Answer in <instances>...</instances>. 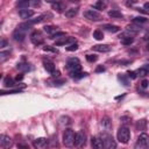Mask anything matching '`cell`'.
Segmentation results:
<instances>
[{
    "instance_id": "60d3db41",
    "label": "cell",
    "mask_w": 149,
    "mask_h": 149,
    "mask_svg": "<svg viewBox=\"0 0 149 149\" xmlns=\"http://www.w3.org/2000/svg\"><path fill=\"white\" fill-rule=\"evenodd\" d=\"M43 50H44V51H52V52H57V50H56V49L50 48V47H48V45H47V47H44V48H43Z\"/></svg>"
},
{
    "instance_id": "7dc6e473",
    "label": "cell",
    "mask_w": 149,
    "mask_h": 149,
    "mask_svg": "<svg viewBox=\"0 0 149 149\" xmlns=\"http://www.w3.org/2000/svg\"><path fill=\"white\" fill-rule=\"evenodd\" d=\"M21 79H22V76H17L16 77V80H21Z\"/></svg>"
},
{
    "instance_id": "cb8c5ba5",
    "label": "cell",
    "mask_w": 149,
    "mask_h": 149,
    "mask_svg": "<svg viewBox=\"0 0 149 149\" xmlns=\"http://www.w3.org/2000/svg\"><path fill=\"white\" fill-rule=\"evenodd\" d=\"M108 15H109L111 17H114V19H120V17H122V16H123V15H122V13H121V12H119V10H116V9L111 10V12L108 13Z\"/></svg>"
},
{
    "instance_id": "d4e9b609",
    "label": "cell",
    "mask_w": 149,
    "mask_h": 149,
    "mask_svg": "<svg viewBox=\"0 0 149 149\" xmlns=\"http://www.w3.org/2000/svg\"><path fill=\"white\" fill-rule=\"evenodd\" d=\"M93 37H94L95 40H98V41L102 40V38H104V34H102V30H100V29H97V30H94V31H93Z\"/></svg>"
},
{
    "instance_id": "2e32d148",
    "label": "cell",
    "mask_w": 149,
    "mask_h": 149,
    "mask_svg": "<svg viewBox=\"0 0 149 149\" xmlns=\"http://www.w3.org/2000/svg\"><path fill=\"white\" fill-rule=\"evenodd\" d=\"M101 28H102L104 30L108 31V33H118V31L120 30V28H119L118 26H115V24H104Z\"/></svg>"
},
{
    "instance_id": "74e56055",
    "label": "cell",
    "mask_w": 149,
    "mask_h": 149,
    "mask_svg": "<svg viewBox=\"0 0 149 149\" xmlns=\"http://www.w3.org/2000/svg\"><path fill=\"white\" fill-rule=\"evenodd\" d=\"M86 76H87L86 72H79V73H77L73 78H74V79H78V78H83V77H86Z\"/></svg>"
},
{
    "instance_id": "d6a6232c",
    "label": "cell",
    "mask_w": 149,
    "mask_h": 149,
    "mask_svg": "<svg viewBox=\"0 0 149 149\" xmlns=\"http://www.w3.org/2000/svg\"><path fill=\"white\" fill-rule=\"evenodd\" d=\"M21 90H8V91H1V94H13V93H20Z\"/></svg>"
},
{
    "instance_id": "ab89813d",
    "label": "cell",
    "mask_w": 149,
    "mask_h": 149,
    "mask_svg": "<svg viewBox=\"0 0 149 149\" xmlns=\"http://www.w3.org/2000/svg\"><path fill=\"white\" fill-rule=\"evenodd\" d=\"M17 149H29V147L24 143H17Z\"/></svg>"
},
{
    "instance_id": "d590c367",
    "label": "cell",
    "mask_w": 149,
    "mask_h": 149,
    "mask_svg": "<svg viewBox=\"0 0 149 149\" xmlns=\"http://www.w3.org/2000/svg\"><path fill=\"white\" fill-rule=\"evenodd\" d=\"M61 36H64V37H65V33H64V31H58V33L54 34L51 37H52V38H59Z\"/></svg>"
},
{
    "instance_id": "603a6c76",
    "label": "cell",
    "mask_w": 149,
    "mask_h": 149,
    "mask_svg": "<svg viewBox=\"0 0 149 149\" xmlns=\"http://www.w3.org/2000/svg\"><path fill=\"white\" fill-rule=\"evenodd\" d=\"M77 13H78V8L74 7V8H70V9H68V10L65 12V15H66L68 17H73Z\"/></svg>"
},
{
    "instance_id": "e575fe53",
    "label": "cell",
    "mask_w": 149,
    "mask_h": 149,
    "mask_svg": "<svg viewBox=\"0 0 149 149\" xmlns=\"http://www.w3.org/2000/svg\"><path fill=\"white\" fill-rule=\"evenodd\" d=\"M86 59H87L88 62H95V61L98 59V57H97L95 55H86Z\"/></svg>"
},
{
    "instance_id": "f546056e",
    "label": "cell",
    "mask_w": 149,
    "mask_h": 149,
    "mask_svg": "<svg viewBox=\"0 0 149 149\" xmlns=\"http://www.w3.org/2000/svg\"><path fill=\"white\" fill-rule=\"evenodd\" d=\"M136 74L140 76V77H144V76L148 74V71H147L146 68H141V69H139V70L136 71Z\"/></svg>"
},
{
    "instance_id": "7402d4cb",
    "label": "cell",
    "mask_w": 149,
    "mask_h": 149,
    "mask_svg": "<svg viewBox=\"0 0 149 149\" xmlns=\"http://www.w3.org/2000/svg\"><path fill=\"white\" fill-rule=\"evenodd\" d=\"M146 126H147V121H146L144 119L139 120V121L136 122V128H137L139 130H144V129H146Z\"/></svg>"
},
{
    "instance_id": "484cf974",
    "label": "cell",
    "mask_w": 149,
    "mask_h": 149,
    "mask_svg": "<svg viewBox=\"0 0 149 149\" xmlns=\"http://www.w3.org/2000/svg\"><path fill=\"white\" fill-rule=\"evenodd\" d=\"M44 31L45 33H48V34H56L57 33V27H55V26H45L44 27Z\"/></svg>"
},
{
    "instance_id": "3957f363",
    "label": "cell",
    "mask_w": 149,
    "mask_h": 149,
    "mask_svg": "<svg viewBox=\"0 0 149 149\" xmlns=\"http://www.w3.org/2000/svg\"><path fill=\"white\" fill-rule=\"evenodd\" d=\"M74 139H76V134H74V132L72 129L68 128V129L64 130V134H63V143L66 147L71 148L74 144Z\"/></svg>"
},
{
    "instance_id": "836d02e7",
    "label": "cell",
    "mask_w": 149,
    "mask_h": 149,
    "mask_svg": "<svg viewBox=\"0 0 149 149\" xmlns=\"http://www.w3.org/2000/svg\"><path fill=\"white\" fill-rule=\"evenodd\" d=\"M78 49V44L77 43H73V44H70L69 47H66V50L68 51H74Z\"/></svg>"
},
{
    "instance_id": "7bdbcfd3",
    "label": "cell",
    "mask_w": 149,
    "mask_h": 149,
    "mask_svg": "<svg viewBox=\"0 0 149 149\" xmlns=\"http://www.w3.org/2000/svg\"><path fill=\"white\" fill-rule=\"evenodd\" d=\"M6 45H7V41H6L5 38H2V40H1V42H0V47H1V48H3V47H6Z\"/></svg>"
},
{
    "instance_id": "1f68e13d",
    "label": "cell",
    "mask_w": 149,
    "mask_h": 149,
    "mask_svg": "<svg viewBox=\"0 0 149 149\" xmlns=\"http://www.w3.org/2000/svg\"><path fill=\"white\" fill-rule=\"evenodd\" d=\"M101 121H102V122H101V123H102V126H105L107 129L111 127V122H109V119H108L107 116H105V118H104Z\"/></svg>"
},
{
    "instance_id": "9a60e30c",
    "label": "cell",
    "mask_w": 149,
    "mask_h": 149,
    "mask_svg": "<svg viewBox=\"0 0 149 149\" xmlns=\"http://www.w3.org/2000/svg\"><path fill=\"white\" fill-rule=\"evenodd\" d=\"M19 15H20V17L21 19H29L30 16H33L34 15V10H31V9H20L19 10Z\"/></svg>"
},
{
    "instance_id": "52a82bcc",
    "label": "cell",
    "mask_w": 149,
    "mask_h": 149,
    "mask_svg": "<svg viewBox=\"0 0 149 149\" xmlns=\"http://www.w3.org/2000/svg\"><path fill=\"white\" fill-rule=\"evenodd\" d=\"M30 41L35 44V45H40L43 43V36H42V33L38 31V30H35L30 34Z\"/></svg>"
},
{
    "instance_id": "f35d334b",
    "label": "cell",
    "mask_w": 149,
    "mask_h": 149,
    "mask_svg": "<svg viewBox=\"0 0 149 149\" xmlns=\"http://www.w3.org/2000/svg\"><path fill=\"white\" fill-rule=\"evenodd\" d=\"M127 73H128V77H130L132 79H135V78L137 77V74H136V72H134V71H128Z\"/></svg>"
},
{
    "instance_id": "8fae6325",
    "label": "cell",
    "mask_w": 149,
    "mask_h": 149,
    "mask_svg": "<svg viewBox=\"0 0 149 149\" xmlns=\"http://www.w3.org/2000/svg\"><path fill=\"white\" fill-rule=\"evenodd\" d=\"M91 146H92L93 149H104L102 140H101V137H98V136L92 137V140H91Z\"/></svg>"
},
{
    "instance_id": "c3c4849f",
    "label": "cell",
    "mask_w": 149,
    "mask_h": 149,
    "mask_svg": "<svg viewBox=\"0 0 149 149\" xmlns=\"http://www.w3.org/2000/svg\"><path fill=\"white\" fill-rule=\"evenodd\" d=\"M146 69H147V71L149 72V65H147V66H146Z\"/></svg>"
},
{
    "instance_id": "83f0119b",
    "label": "cell",
    "mask_w": 149,
    "mask_h": 149,
    "mask_svg": "<svg viewBox=\"0 0 149 149\" xmlns=\"http://www.w3.org/2000/svg\"><path fill=\"white\" fill-rule=\"evenodd\" d=\"M17 69H19L20 71H23V72H24V71H29L30 68H29V65H28L27 63H19V64H17Z\"/></svg>"
},
{
    "instance_id": "4dcf8cb0",
    "label": "cell",
    "mask_w": 149,
    "mask_h": 149,
    "mask_svg": "<svg viewBox=\"0 0 149 149\" xmlns=\"http://www.w3.org/2000/svg\"><path fill=\"white\" fill-rule=\"evenodd\" d=\"M146 21H147V19L146 17H142V16H139V17H134L133 19V22L134 23H143Z\"/></svg>"
},
{
    "instance_id": "4fadbf2b",
    "label": "cell",
    "mask_w": 149,
    "mask_h": 149,
    "mask_svg": "<svg viewBox=\"0 0 149 149\" xmlns=\"http://www.w3.org/2000/svg\"><path fill=\"white\" fill-rule=\"evenodd\" d=\"M73 44V43H76V41H74V37H62L61 40H57L56 42H55V44L56 45H65V44Z\"/></svg>"
},
{
    "instance_id": "7a4b0ae2",
    "label": "cell",
    "mask_w": 149,
    "mask_h": 149,
    "mask_svg": "<svg viewBox=\"0 0 149 149\" xmlns=\"http://www.w3.org/2000/svg\"><path fill=\"white\" fill-rule=\"evenodd\" d=\"M101 140L104 143V148L105 149H116V142L113 139V136L108 133H102L101 134Z\"/></svg>"
},
{
    "instance_id": "8992f818",
    "label": "cell",
    "mask_w": 149,
    "mask_h": 149,
    "mask_svg": "<svg viewBox=\"0 0 149 149\" xmlns=\"http://www.w3.org/2000/svg\"><path fill=\"white\" fill-rule=\"evenodd\" d=\"M74 144L78 148H83L86 144V134L83 130H79L76 134V139H74Z\"/></svg>"
},
{
    "instance_id": "d6986e66",
    "label": "cell",
    "mask_w": 149,
    "mask_h": 149,
    "mask_svg": "<svg viewBox=\"0 0 149 149\" xmlns=\"http://www.w3.org/2000/svg\"><path fill=\"white\" fill-rule=\"evenodd\" d=\"M3 85H5L6 87H13V86L15 85L14 79H13V78H10L9 76L5 77V79H3Z\"/></svg>"
},
{
    "instance_id": "30bf717a",
    "label": "cell",
    "mask_w": 149,
    "mask_h": 149,
    "mask_svg": "<svg viewBox=\"0 0 149 149\" xmlns=\"http://www.w3.org/2000/svg\"><path fill=\"white\" fill-rule=\"evenodd\" d=\"M47 144H48V140L44 139V137L36 139V140L34 141V143H33V146H34L35 149H44V148L47 147Z\"/></svg>"
},
{
    "instance_id": "44dd1931",
    "label": "cell",
    "mask_w": 149,
    "mask_h": 149,
    "mask_svg": "<svg viewBox=\"0 0 149 149\" xmlns=\"http://www.w3.org/2000/svg\"><path fill=\"white\" fill-rule=\"evenodd\" d=\"M118 79L121 81L122 85H125V86H129V79L127 78V76H125V74H119V76H118Z\"/></svg>"
},
{
    "instance_id": "ac0fdd59",
    "label": "cell",
    "mask_w": 149,
    "mask_h": 149,
    "mask_svg": "<svg viewBox=\"0 0 149 149\" xmlns=\"http://www.w3.org/2000/svg\"><path fill=\"white\" fill-rule=\"evenodd\" d=\"M141 30V26H136V24H130V26H128L127 27V31H129L130 34H136V33H139Z\"/></svg>"
},
{
    "instance_id": "bcb514c9",
    "label": "cell",
    "mask_w": 149,
    "mask_h": 149,
    "mask_svg": "<svg viewBox=\"0 0 149 149\" xmlns=\"http://www.w3.org/2000/svg\"><path fill=\"white\" fill-rule=\"evenodd\" d=\"M144 8L149 10V2H146V3H144Z\"/></svg>"
},
{
    "instance_id": "6da1fadb",
    "label": "cell",
    "mask_w": 149,
    "mask_h": 149,
    "mask_svg": "<svg viewBox=\"0 0 149 149\" xmlns=\"http://www.w3.org/2000/svg\"><path fill=\"white\" fill-rule=\"evenodd\" d=\"M80 69H81V65H80V62H79L78 58L72 57V58H69V59H68V62H66V70L69 71V74H70L72 78H73L77 73H79Z\"/></svg>"
},
{
    "instance_id": "4316f807",
    "label": "cell",
    "mask_w": 149,
    "mask_h": 149,
    "mask_svg": "<svg viewBox=\"0 0 149 149\" xmlns=\"http://www.w3.org/2000/svg\"><path fill=\"white\" fill-rule=\"evenodd\" d=\"M29 5H30L29 1H19V2L16 3V6H17L20 9H27Z\"/></svg>"
},
{
    "instance_id": "e0dca14e",
    "label": "cell",
    "mask_w": 149,
    "mask_h": 149,
    "mask_svg": "<svg viewBox=\"0 0 149 149\" xmlns=\"http://www.w3.org/2000/svg\"><path fill=\"white\" fill-rule=\"evenodd\" d=\"M51 6H52V8L56 9L57 12H63V10L65 9V3L59 2V1H57V2H51Z\"/></svg>"
},
{
    "instance_id": "f1b7e54d",
    "label": "cell",
    "mask_w": 149,
    "mask_h": 149,
    "mask_svg": "<svg viewBox=\"0 0 149 149\" xmlns=\"http://www.w3.org/2000/svg\"><path fill=\"white\" fill-rule=\"evenodd\" d=\"M9 57V51H1L0 52V62L3 63Z\"/></svg>"
},
{
    "instance_id": "5b68a950",
    "label": "cell",
    "mask_w": 149,
    "mask_h": 149,
    "mask_svg": "<svg viewBox=\"0 0 149 149\" xmlns=\"http://www.w3.org/2000/svg\"><path fill=\"white\" fill-rule=\"evenodd\" d=\"M135 149H149V136L146 133L140 134L135 143Z\"/></svg>"
},
{
    "instance_id": "8d00e7d4",
    "label": "cell",
    "mask_w": 149,
    "mask_h": 149,
    "mask_svg": "<svg viewBox=\"0 0 149 149\" xmlns=\"http://www.w3.org/2000/svg\"><path fill=\"white\" fill-rule=\"evenodd\" d=\"M61 121H62V123H65V125H70V123H71L70 118H68V116H63V118H61Z\"/></svg>"
},
{
    "instance_id": "ee69618b",
    "label": "cell",
    "mask_w": 149,
    "mask_h": 149,
    "mask_svg": "<svg viewBox=\"0 0 149 149\" xmlns=\"http://www.w3.org/2000/svg\"><path fill=\"white\" fill-rule=\"evenodd\" d=\"M30 5H33V6H38V5H40V1H33V2H30Z\"/></svg>"
},
{
    "instance_id": "5bb4252c",
    "label": "cell",
    "mask_w": 149,
    "mask_h": 149,
    "mask_svg": "<svg viewBox=\"0 0 149 149\" xmlns=\"http://www.w3.org/2000/svg\"><path fill=\"white\" fill-rule=\"evenodd\" d=\"M43 64H44V69L49 73L52 74L55 72V64H54V62H51L50 59H43Z\"/></svg>"
},
{
    "instance_id": "681fc988",
    "label": "cell",
    "mask_w": 149,
    "mask_h": 149,
    "mask_svg": "<svg viewBox=\"0 0 149 149\" xmlns=\"http://www.w3.org/2000/svg\"><path fill=\"white\" fill-rule=\"evenodd\" d=\"M147 49H148V50H149V42H148V43H147Z\"/></svg>"
},
{
    "instance_id": "ba28073f",
    "label": "cell",
    "mask_w": 149,
    "mask_h": 149,
    "mask_svg": "<svg viewBox=\"0 0 149 149\" xmlns=\"http://www.w3.org/2000/svg\"><path fill=\"white\" fill-rule=\"evenodd\" d=\"M84 16H85L87 20H91V21H99V20L101 19V15H100L98 12L93 10V9H90V10L84 12Z\"/></svg>"
},
{
    "instance_id": "7c38bea8",
    "label": "cell",
    "mask_w": 149,
    "mask_h": 149,
    "mask_svg": "<svg viewBox=\"0 0 149 149\" xmlns=\"http://www.w3.org/2000/svg\"><path fill=\"white\" fill-rule=\"evenodd\" d=\"M111 49H112V47L108 44H97V45L92 47V50L99 51V52H108V51H111Z\"/></svg>"
},
{
    "instance_id": "f6af8a7d",
    "label": "cell",
    "mask_w": 149,
    "mask_h": 149,
    "mask_svg": "<svg viewBox=\"0 0 149 149\" xmlns=\"http://www.w3.org/2000/svg\"><path fill=\"white\" fill-rule=\"evenodd\" d=\"M100 71H105V68H104V66H99V68L97 69V72H100Z\"/></svg>"
},
{
    "instance_id": "9c48e42d",
    "label": "cell",
    "mask_w": 149,
    "mask_h": 149,
    "mask_svg": "<svg viewBox=\"0 0 149 149\" xmlns=\"http://www.w3.org/2000/svg\"><path fill=\"white\" fill-rule=\"evenodd\" d=\"M0 143H1V147L2 148L9 149L13 146V140L9 136H7V135H1L0 136Z\"/></svg>"
},
{
    "instance_id": "ffe728a7",
    "label": "cell",
    "mask_w": 149,
    "mask_h": 149,
    "mask_svg": "<svg viewBox=\"0 0 149 149\" xmlns=\"http://www.w3.org/2000/svg\"><path fill=\"white\" fill-rule=\"evenodd\" d=\"M106 6H107V2H106V1H102V0L97 1V2L93 5V7H94L95 9H105Z\"/></svg>"
},
{
    "instance_id": "277c9868",
    "label": "cell",
    "mask_w": 149,
    "mask_h": 149,
    "mask_svg": "<svg viewBox=\"0 0 149 149\" xmlns=\"http://www.w3.org/2000/svg\"><path fill=\"white\" fill-rule=\"evenodd\" d=\"M116 136H118L119 142H121V143H127V142L129 141V139H130V132H129L128 127H126V126L120 127L119 130H118Z\"/></svg>"
},
{
    "instance_id": "b9f144b4",
    "label": "cell",
    "mask_w": 149,
    "mask_h": 149,
    "mask_svg": "<svg viewBox=\"0 0 149 149\" xmlns=\"http://www.w3.org/2000/svg\"><path fill=\"white\" fill-rule=\"evenodd\" d=\"M148 84H149V81H148V80H146V79L141 81V86H142L143 88H146V87H148Z\"/></svg>"
}]
</instances>
